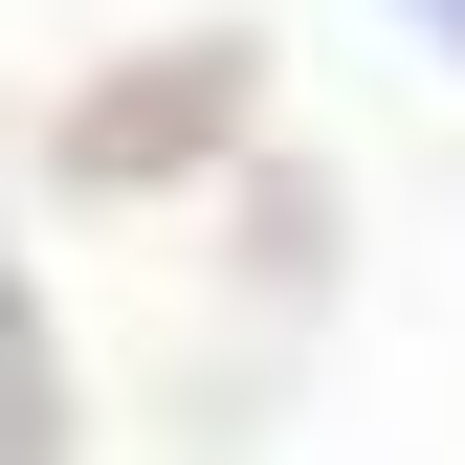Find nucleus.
Listing matches in <instances>:
<instances>
[{"label":"nucleus","mask_w":465,"mask_h":465,"mask_svg":"<svg viewBox=\"0 0 465 465\" xmlns=\"http://www.w3.org/2000/svg\"><path fill=\"white\" fill-rule=\"evenodd\" d=\"M399 23H443V45H465V0H399Z\"/></svg>","instance_id":"obj_1"}]
</instances>
